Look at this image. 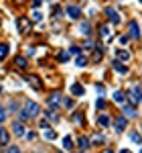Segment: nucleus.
<instances>
[{"mask_svg":"<svg viewBox=\"0 0 142 153\" xmlns=\"http://www.w3.org/2000/svg\"><path fill=\"white\" fill-rule=\"evenodd\" d=\"M53 14H55V16H61V8H57V6H55V8H53Z\"/></svg>","mask_w":142,"mask_h":153,"instance_id":"40","label":"nucleus"},{"mask_svg":"<svg viewBox=\"0 0 142 153\" xmlns=\"http://www.w3.org/2000/svg\"><path fill=\"white\" fill-rule=\"evenodd\" d=\"M65 106H69V108H71V106H73V100H71V98H67V100H65Z\"/></svg>","mask_w":142,"mask_h":153,"instance_id":"41","label":"nucleus"},{"mask_svg":"<svg viewBox=\"0 0 142 153\" xmlns=\"http://www.w3.org/2000/svg\"><path fill=\"white\" fill-rule=\"evenodd\" d=\"M128 41H130V39H128V37H120V43H122V45H126V43H128Z\"/></svg>","mask_w":142,"mask_h":153,"instance_id":"39","label":"nucleus"},{"mask_svg":"<svg viewBox=\"0 0 142 153\" xmlns=\"http://www.w3.org/2000/svg\"><path fill=\"white\" fill-rule=\"evenodd\" d=\"M106 14H108V19H110V23L112 25H118L120 23V14L114 8H106Z\"/></svg>","mask_w":142,"mask_h":153,"instance_id":"3","label":"nucleus"},{"mask_svg":"<svg viewBox=\"0 0 142 153\" xmlns=\"http://www.w3.org/2000/svg\"><path fill=\"white\" fill-rule=\"evenodd\" d=\"M6 153H20V149H18L16 145H10V147L6 149Z\"/></svg>","mask_w":142,"mask_h":153,"instance_id":"29","label":"nucleus"},{"mask_svg":"<svg viewBox=\"0 0 142 153\" xmlns=\"http://www.w3.org/2000/svg\"><path fill=\"white\" fill-rule=\"evenodd\" d=\"M114 100H116V102H120V104H122V102H126V94H124V92H114Z\"/></svg>","mask_w":142,"mask_h":153,"instance_id":"19","label":"nucleus"},{"mask_svg":"<svg viewBox=\"0 0 142 153\" xmlns=\"http://www.w3.org/2000/svg\"><path fill=\"white\" fill-rule=\"evenodd\" d=\"M100 59H102V49H97L95 55H94V61H100Z\"/></svg>","mask_w":142,"mask_h":153,"instance_id":"33","label":"nucleus"},{"mask_svg":"<svg viewBox=\"0 0 142 153\" xmlns=\"http://www.w3.org/2000/svg\"><path fill=\"white\" fill-rule=\"evenodd\" d=\"M59 59H61V61H67V59H69V53H65V51H63V53L59 55Z\"/></svg>","mask_w":142,"mask_h":153,"instance_id":"37","label":"nucleus"},{"mask_svg":"<svg viewBox=\"0 0 142 153\" xmlns=\"http://www.w3.org/2000/svg\"><path fill=\"white\" fill-rule=\"evenodd\" d=\"M79 147H81V149H87V147H89V141H87L85 137H81V139H79Z\"/></svg>","mask_w":142,"mask_h":153,"instance_id":"26","label":"nucleus"},{"mask_svg":"<svg viewBox=\"0 0 142 153\" xmlns=\"http://www.w3.org/2000/svg\"><path fill=\"white\" fill-rule=\"evenodd\" d=\"M63 147H65V149H71V147H73V139H71V137H65V139H63Z\"/></svg>","mask_w":142,"mask_h":153,"instance_id":"23","label":"nucleus"},{"mask_svg":"<svg viewBox=\"0 0 142 153\" xmlns=\"http://www.w3.org/2000/svg\"><path fill=\"white\" fill-rule=\"evenodd\" d=\"M81 33H89V23H83L81 25Z\"/></svg>","mask_w":142,"mask_h":153,"instance_id":"34","label":"nucleus"},{"mask_svg":"<svg viewBox=\"0 0 142 153\" xmlns=\"http://www.w3.org/2000/svg\"><path fill=\"white\" fill-rule=\"evenodd\" d=\"M26 80L33 84V88H41V78L39 76H26Z\"/></svg>","mask_w":142,"mask_h":153,"instance_id":"16","label":"nucleus"},{"mask_svg":"<svg viewBox=\"0 0 142 153\" xmlns=\"http://www.w3.org/2000/svg\"><path fill=\"white\" fill-rule=\"evenodd\" d=\"M130 37L132 39H140V27L136 21H130Z\"/></svg>","mask_w":142,"mask_h":153,"instance_id":"4","label":"nucleus"},{"mask_svg":"<svg viewBox=\"0 0 142 153\" xmlns=\"http://www.w3.org/2000/svg\"><path fill=\"white\" fill-rule=\"evenodd\" d=\"M138 2H142V0H138Z\"/></svg>","mask_w":142,"mask_h":153,"instance_id":"46","label":"nucleus"},{"mask_svg":"<svg viewBox=\"0 0 142 153\" xmlns=\"http://www.w3.org/2000/svg\"><path fill=\"white\" fill-rule=\"evenodd\" d=\"M12 131H14V135H16V137H23V135H24L23 123H14V125H12Z\"/></svg>","mask_w":142,"mask_h":153,"instance_id":"10","label":"nucleus"},{"mask_svg":"<svg viewBox=\"0 0 142 153\" xmlns=\"http://www.w3.org/2000/svg\"><path fill=\"white\" fill-rule=\"evenodd\" d=\"M41 19H43L41 12H33V21H41Z\"/></svg>","mask_w":142,"mask_h":153,"instance_id":"36","label":"nucleus"},{"mask_svg":"<svg viewBox=\"0 0 142 153\" xmlns=\"http://www.w3.org/2000/svg\"><path fill=\"white\" fill-rule=\"evenodd\" d=\"M120 153H130V151H128V149H122V151H120Z\"/></svg>","mask_w":142,"mask_h":153,"instance_id":"43","label":"nucleus"},{"mask_svg":"<svg viewBox=\"0 0 142 153\" xmlns=\"http://www.w3.org/2000/svg\"><path fill=\"white\" fill-rule=\"evenodd\" d=\"M118 59H122V61H128V59H130V53L122 49V51H118Z\"/></svg>","mask_w":142,"mask_h":153,"instance_id":"21","label":"nucleus"},{"mask_svg":"<svg viewBox=\"0 0 142 153\" xmlns=\"http://www.w3.org/2000/svg\"><path fill=\"white\" fill-rule=\"evenodd\" d=\"M124 114H126V117H130V118H134V117H136L134 106H130V104H126V102H124Z\"/></svg>","mask_w":142,"mask_h":153,"instance_id":"13","label":"nucleus"},{"mask_svg":"<svg viewBox=\"0 0 142 153\" xmlns=\"http://www.w3.org/2000/svg\"><path fill=\"white\" fill-rule=\"evenodd\" d=\"M39 112H41V106L37 104L35 100H26V104H24L23 110H20V118H23V120H26V118H35Z\"/></svg>","mask_w":142,"mask_h":153,"instance_id":"1","label":"nucleus"},{"mask_svg":"<svg viewBox=\"0 0 142 153\" xmlns=\"http://www.w3.org/2000/svg\"><path fill=\"white\" fill-rule=\"evenodd\" d=\"M126 125H128V120L124 117H118L116 118V125H114V127H116V133H122V131L126 129Z\"/></svg>","mask_w":142,"mask_h":153,"instance_id":"6","label":"nucleus"},{"mask_svg":"<svg viewBox=\"0 0 142 153\" xmlns=\"http://www.w3.org/2000/svg\"><path fill=\"white\" fill-rule=\"evenodd\" d=\"M91 141L94 143H104V137H102V135H95V137H91Z\"/></svg>","mask_w":142,"mask_h":153,"instance_id":"32","label":"nucleus"},{"mask_svg":"<svg viewBox=\"0 0 142 153\" xmlns=\"http://www.w3.org/2000/svg\"><path fill=\"white\" fill-rule=\"evenodd\" d=\"M106 153H114V151H110V149H108V151H106Z\"/></svg>","mask_w":142,"mask_h":153,"instance_id":"44","label":"nucleus"},{"mask_svg":"<svg viewBox=\"0 0 142 153\" xmlns=\"http://www.w3.org/2000/svg\"><path fill=\"white\" fill-rule=\"evenodd\" d=\"M0 92H2V86H0Z\"/></svg>","mask_w":142,"mask_h":153,"instance_id":"45","label":"nucleus"},{"mask_svg":"<svg viewBox=\"0 0 142 153\" xmlns=\"http://www.w3.org/2000/svg\"><path fill=\"white\" fill-rule=\"evenodd\" d=\"M14 63H16V68H20V70H24V68H26V57H23V55H18V57L14 59Z\"/></svg>","mask_w":142,"mask_h":153,"instance_id":"17","label":"nucleus"},{"mask_svg":"<svg viewBox=\"0 0 142 153\" xmlns=\"http://www.w3.org/2000/svg\"><path fill=\"white\" fill-rule=\"evenodd\" d=\"M33 6H35V8H39V6H41V0H35V2H33Z\"/></svg>","mask_w":142,"mask_h":153,"instance_id":"42","label":"nucleus"},{"mask_svg":"<svg viewBox=\"0 0 142 153\" xmlns=\"http://www.w3.org/2000/svg\"><path fill=\"white\" fill-rule=\"evenodd\" d=\"M39 127H41V129H47V127H49V120H45V118H43V120L39 123Z\"/></svg>","mask_w":142,"mask_h":153,"instance_id":"35","label":"nucleus"},{"mask_svg":"<svg viewBox=\"0 0 142 153\" xmlns=\"http://www.w3.org/2000/svg\"><path fill=\"white\" fill-rule=\"evenodd\" d=\"M67 14H69V19H79V16H81V10H79L77 6H69V8H67Z\"/></svg>","mask_w":142,"mask_h":153,"instance_id":"8","label":"nucleus"},{"mask_svg":"<svg viewBox=\"0 0 142 153\" xmlns=\"http://www.w3.org/2000/svg\"><path fill=\"white\" fill-rule=\"evenodd\" d=\"M61 100H63V98H61V94H59V92L51 94V96H49V104H51V108H57V106L61 104Z\"/></svg>","mask_w":142,"mask_h":153,"instance_id":"5","label":"nucleus"},{"mask_svg":"<svg viewBox=\"0 0 142 153\" xmlns=\"http://www.w3.org/2000/svg\"><path fill=\"white\" fill-rule=\"evenodd\" d=\"M71 94H73V96H83V94H85V90H83L81 84H73V86H71Z\"/></svg>","mask_w":142,"mask_h":153,"instance_id":"7","label":"nucleus"},{"mask_svg":"<svg viewBox=\"0 0 142 153\" xmlns=\"http://www.w3.org/2000/svg\"><path fill=\"white\" fill-rule=\"evenodd\" d=\"M140 153H142V151H140Z\"/></svg>","mask_w":142,"mask_h":153,"instance_id":"47","label":"nucleus"},{"mask_svg":"<svg viewBox=\"0 0 142 153\" xmlns=\"http://www.w3.org/2000/svg\"><path fill=\"white\" fill-rule=\"evenodd\" d=\"M91 47H95L94 41H85V49H91Z\"/></svg>","mask_w":142,"mask_h":153,"instance_id":"38","label":"nucleus"},{"mask_svg":"<svg viewBox=\"0 0 142 153\" xmlns=\"http://www.w3.org/2000/svg\"><path fill=\"white\" fill-rule=\"evenodd\" d=\"M85 63H87V59L83 57V55H77V57H75V65H79V68H83Z\"/></svg>","mask_w":142,"mask_h":153,"instance_id":"22","label":"nucleus"},{"mask_svg":"<svg viewBox=\"0 0 142 153\" xmlns=\"http://www.w3.org/2000/svg\"><path fill=\"white\" fill-rule=\"evenodd\" d=\"M69 51H71V55H75V57H77V55H81V49H79V47H75V45H73V47H71Z\"/></svg>","mask_w":142,"mask_h":153,"instance_id":"27","label":"nucleus"},{"mask_svg":"<svg viewBox=\"0 0 142 153\" xmlns=\"http://www.w3.org/2000/svg\"><path fill=\"white\" fill-rule=\"evenodd\" d=\"M29 29H31V23H29L26 19H18V31H20V33H26Z\"/></svg>","mask_w":142,"mask_h":153,"instance_id":"9","label":"nucleus"},{"mask_svg":"<svg viewBox=\"0 0 142 153\" xmlns=\"http://www.w3.org/2000/svg\"><path fill=\"white\" fill-rule=\"evenodd\" d=\"M97 108H100V110L106 108V100H104V98H97Z\"/></svg>","mask_w":142,"mask_h":153,"instance_id":"30","label":"nucleus"},{"mask_svg":"<svg viewBox=\"0 0 142 153\" xmlns=\"http://www.w3.org/2000/svg\"><path fill=\"white\" fill-rule=\"evenodd\" d=\"M43 135H45V139H49V141H55V139H57V133L53 129H49V127L43 131Z\"/></svg>","mask_w":142,"mask_h":153,"instance_id":"12","label":"nucleus"},{"mask_svg":"<svg viewBox=\"0 0 142 153\" xmlns=\"http://www.w3.org/2000/svg\"><path fill=\"white\" fill-rule=\"evenodd\" d=\"M112 65H114V70L118 71V74H128V68H126V65H124L122 61H114Z\"/></svg>","mask_w":142,"mask_h":153,"instance_id":"11","label":"nucleus"},{"mask_svg":"<svg viewBox=\"0 0 142 153\" xmlns=\"http://www.w3.org/2000/svg\"><path fill=\"white\" fill-rule=\"evenodd\" d=\"M130 139H132L134 143H142V135H138V133H132Z\"/></svg>","mask_w":142,"mask_h":153,"instance_id":"25","label":"nucleus"},{"mask_svg":"<svg viewBox=\"0 0 142 153\" xmlns=\"http://www.w3.org/2000/svg\"><path fill=\"white\" fill-rule=\"evenodd\" d=\"M100 37H104V39H110V29H108V25H102L100 27Z\"/></svg>","mask_w":142,"mask_h":153,"instance_id":"20","label":"nucleus"},{"mask_svg":"<svg viewBox=\"0 0 142 153\" xmlns=\"http://www.w3.org/2000/svg\"><path fill=\"white\" fill-rule=\"evenodd\" d=\"M130 102L132 104H138V102H142V92H140V88H132V92H130Z\"/></svg>","mask_w":142,"mask_h":153,"instance_id":"2","label":"nucleus"},{"mask_svg":"<svg viewBox=\"0 0 142 153\" xmlns=\"http://www.w3.org/2000/svg\"><path fill=\"white\" fill-rule=\"evenodd\" d=\"M97 123H100V127H104V129H108V127H110V117H108V114H100V118H97Z\"/></svg>","mask_w":142,"mask_h":153,"instance_id":"14","label":"nucleus"},{"mask_svg":"<svg viewBox=\"0 0 142 153\" xmlns=\"http://www.w3.org/2000/svg\"><path fill=\"white\" fill-rule=\"evenodd\" d=\"M47 118H49V120H53V123H57V120H59V117H57L55 112H47Z\"/></svg>","mask_w":142,"mask_h":153,"instance_id":"28","label":"nucleus"},{"mask_svg":"<svg viewBox=\"0 0 142 153\" xmlns=\"http://www.w3.org/2000/svg\"><path fill=\"white\" fill-rule=\"evenodd\" d=\"M73 117V123H77V125H83V118H81V114L79 112H75V114H71Z\"/></svg>","mask_w":142,"mask_h":153,"instance_id":"24","label":"nucleus"},{"mask_svg":"<svg viewBox=\"0 0 142 153\" xmlns=\"http://www.w3.org/2000/svg\"><path fill=\"white\" fill-rule=\"evenodd\" d=\"M0 143L2 145H8V131L6 129H0Z\"/></svg>","mask_w":142,"mask_h":153,"instance_id":"18","label":"nucleus"},{"mask_svg":"<svg viewBox=\"0 0 142 153\" xmlns=\"http://www.w3.org/2000/svg\"><path fill=\"white\" fill-rule=\"evenodd\" d=\"M4 120H6V110L0 106V123H4Z\"/></svg>","mask_w":142,"mask_h":153,"instance_id":"31","label":"nucleus"},{"mask_svg":"<svg viewBox=\"0 0 142 153\" xmlns=\"http://www.w3.org/2000/svg\"><path fill=\"white\" fill-rule=\"evenodd\" d=\"M8 51H10V47L6 43H0V61H4V57L8 55Z\"/></svg>","mask_w":142,"mask_h":153,"instance_id":"15","label":"nucleus"}]
</instances>
